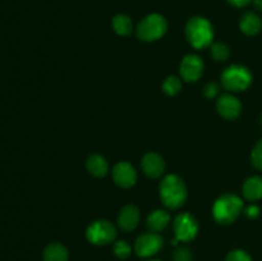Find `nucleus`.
<instances>
[{
	"mask_svg": "<svg viewBox=\"0 0 262 261\" xmlns=\"http://www.w3.org/2000/svg\"><path fill=\"white\" fill-rule=\"evenodd\" d=\"M159 194L164 206L176 210L183 206L187 201V186L177 174H168L159 184Z\"/></svg>",
	"mask_w": 262,
	"mask_h": 261,
	"instance_id": "obj_1",
	"label": "nucleus"
},
{
	"mask_svg": "<svg viewBox=\"0 0 262 261\" xmlns=\"http://www.w3.org/2000/svg\"><path fill=\"white\" fill-rule=\"evenodd\" d=\"M214 26L207 18L194 15L189 18L186 25V37L192 48L201 50L209 48L214 42Z\"/></svg>",
	"mask_w": 262,
	"mask_h": 261,
	"instance_id": "obj_2",
	"label": "nucleus"
},
{
	"mask_svg": "<svg viewBox=\"0 0 262 261\" xmlns=\"http://www.w3.org/2000/svg\"><path fill=\"white\" fill-rule=\"evenodd\" d=\"M243 209L245 204L239 196L234 193H224L217 197L212 205V216L217 224L229 225L239 217Z\"/></svg>",
	"mask_w": 262,
	"mask_h": 261,
	"instance_id": "obj_3",
	"label": "nucleus"
},
{
	"mask_svg": "<svg viewBox=\"0 0 262 261\" xmlns=\"http://www.w3.org/2000/svg\"><path fill=\"white\" fill-rule=\"evenodd\" d=\"M252 72L242 64H232L223 71L220 76L222 86L229 92L246 91L252 84Z\"/></svg>",
	"mask_w": 262,
	"mask_h": 261,
	"instance_id": "obj_4",
	"label": "nucleus"
},
{
	"mask_svg": "<svg viewBox=\"0 0 262 261\" xmlns=\"http://www.w3.org/2000/svg\"><path fill=\"white\" fill-rule=\"evenodd\" d=\"M168 31V22L158 13H151L140 20L136 27V35L141 41L152 42L163 37Z\"/></svg>",
	"mask_w": 262,
	"mask_h": 261,
	"instance_id": "obj_5",
	"label": "nucleus"
},
{
	"mask_svg": "<svg viewBox=\"0 0 262 261\" xmlns=\"http://www.w3.org/2000/svg\"><path fill=\"white\" fill-rule=\"evenodd\" d=\"M117 234L115 225L106 219L95 220L86 229L87 241L95 246H106L114 242Z\"/></svg>",
	"mask_w": 262,
	"mask_h": 261,
	"instance_id": "obj_6",
	"label": "nucleus"
},
{
	"mask_svg": "<svg viewBox=\"0 0 262 261\" xmlns=\"http://www.w3.org/2000/svg\"><path fill=\"white\" fill-rule=\"evenodd\" d=\"M174 235H176V241L174 245L178 242H191L199 234V222L196 217L189 212H181L174 217L173 223Z\"/></svg>",
	"mask_w": 262,
	"mask_h": 261,
	"instance_id": "obj_7",
	"label": "nucleus"
},
{
	"mask_svg": "<svg viewBox=\"0 0 262 261\" xmlns=\"http://www.w3.org/2000/svg\"><path fill=\"white\" fill-rule=\"evenodd\" d=\"M164 240L159 233L148 232L143 233L136 240L135 252L142 258H150L163 248Z\"/></svg>",
	"mask_w": 262,
	"mask_h": 261,
	"instance_id": "obj_8",
	"label": "nucleus"
},
{
	"mask_svg": "<svg viewBox=\"0 0 262 261\" xmlns=\"http://www.w3.org/2000/svg\"><path fill=\"white\" fill-rule=\"evenodd\" d=\"M205 71L204 60L196 54H187L179 64V73L184 82H197Z\"/></svg>",
	"mask_w": 262,
	"mask_h": 261,
	"instance_id": "obj_9",
	"label": "nucleus"
},
{
	"mask_svg": "<svg viewBox=\"0 0 262 261\" xmlns=\"http://www.w3.org/2000/svg\"><path fill=\"white\" fill-rule=\"evenodd\" d=\"M113 181L115 184L122 188H130L137 183V171L135 166L129 164L128 161H119L114 165L112 171Z\"/></svg>",
	"mask_w": 262,
	"mask_h": 261,
	"instance_id": "obj_10",
	"label": "nucleus"
},
{
	"mask_svg": "<svg viewBox=\"0 0 262 261\" xmlns=\"http://www.w3.org/2000/svg\"><path fill=\"white\" fill-rule=\"evenodd\" d=\"M216 110L224 119L234 120L242 113V102L235 95L229 92L219 96L216 101Z\"/></svg>",
	"mask_w": 262,
	"mask_h": 261,
	"instance_id": "obj_11",
	"label": "nucleus"
},
{
	"mask_svg": "<svg viewBox=\"0 0 262 261\" xmlns=\"http://www.w3.org/2000/svg\"><path fill=\"white\" fill-rule=\"evenodd\" d=\"M141 168H142L143 174L151 179H158L165 171V161L161 155L158 153H147L143 155L141 160Z\"/></svg>",
	"mask_w": 262,
	"mask_h": 261,
	"instance_id": "obj_12",
	"label": "nucleus"
},
{
	"mask_svg": "<svg viewBox=\"0 0 262 261\" xmlns=\"http://www.w3.org/2000/svg\"><path fill=\"white\" fill-rule=\"evenodd\" d=\"M140 210L135 205H125L118 215V227L124 232H132L140 224Z\"/></svg>",
	"mask_w": 262,
	"mask_h": 261,
	"instance_id": "obj_13",
	"label": "nucleus"
},
{
	"mask_svg": "<svg viewBox=\"0 0 262 261\" xmlns=\"http://www.w3.org/2000/svg\"><path fill=\"white\" fill-rule=\"evenodd\" d=\"M239 28L245 35L256 36L262 30V19L255 12L243 13L239 20Z\"/></svg>",
	"mask_w": 262,
	"mask_h": 261,
	"instance_id": "obj_14",
	"label": "nucleus"
},
{
	"mask_svg": "<svg viewBox=\"0 0 262 261\" xmlns=\"http://www.w3.org/2000/svg\"><path fill=\"white\" fill-rule=\"evenodd\" d=\"M170 214L166 210L156 209L148 214L147 219H146V224H147L148 229L151 232L159 233L168 227L169 223H170Z\"/></svg>",
	"mask_w": 262,
	"mask_h": 261,
	"instance_id": "obj_15",
	"label": "nucleus"
},
{
	"mask_svg": "<svg viewBox=\"0 0 262 261\" xmlns=\"http://www.w3.org/2000/svg\"><path fill=\"white\" fill-rule=\"evenodd\" d=\"M86 169L91 176L102 178L109 173V163L100 154H92L86 160Z\"/></svg>",
	"mask_w": 262,
	"mask_h": 261,
	"instance_id": "obj_16",
	"label": "nucleus"
},
{
	"mask_svg": "<svg viewBox=\"0 0 262 261\" xmlns=\"http://www.w3.org/2000/svg\"><path fill=\"white\" fill-rule=\"evenodd\" d=\"M242 193L246 200L251 202L262 199V177L252 176L245 181L242 186Z\"/></svg>",
	"mask_w": 262,
	"mask_h": 261,
	"instance_id": "obj_17",
	"label": "nucleus"
},
{
	"mask_svg": "<svg viewBox=\"0 0 262 261\" xmlns=\"http://www.w3.org/2000/svg\"><path fill=\"white\" fill-rule=\"evenodd\" d=\"M69 252L64 245L59 242H53L48 245L43 250V261H68Z\"/></svg>",
	"mask_w": 262,
	"mask_h": 261,
	"instance_id": "obj_18",
	"label": "nucleus"
},
{
	"mask_svg": "<svg viewBox=\"0 0 262 261\" xmlns=\"http://www.w3.org/2000/svg\"><path fill=\"white\" fill-rule=\"evenodd\" d=\"M113 30L120 36H129L133 32V20L127 14H117L112 20Z\"/></svg>",
	"mask_w": 262,
	"mask_h": 261,
	"instance_id": "obj_19",
	"label": "nucleus"
},
{
	"mask_svg": "<svg viewBox=\"0 0 262 261\" xmlns=\"http://www.w3.org/2000/svg\"><path fill=\"white\" fill-rule=\"evenodd\" d=\"M182 78L177 76H169L164 79L163 84H161V89L165 92L168 96H176L181 92L182 90Z\"/></svg>",
	"mask_w": 262,
	"mask_h": 261,
	"instance_id": "obj_20",
	"label": "nucleus"
},
{
	"mask_svg": "<svg viewBox=\"0 0 262 261\" xmlns=\"http://www.w3.org/2000/svg\"><path fill=\"white\" fill-rule=\"evenodd\" d=\"M210 54H211L214 60L222 63V61H225L229 59L230 49L227 44L212 42L211 46H210Z\"/></svg>",
	"mask_w": 262,
	"mask_h": 261,
	"instance_id": "obj_21",
	"label": "nucleus"
},
{
	"mask_svg": "<svg viewBox=\"0 0 262 261\" xmlns=\"http://www.w3.org/2000/svg\"><path fill=\"white\" fill-rule=\"evenodd\" d=\"M113 252L117 256L118 258H122V260H125L130 256L132 253V247H130L129 243L124 240H119L113 245Z\"/></svg>",
	"mask_w": 262,
	"mask_h": 261,
	"instance_id": "obj_22",
	"label": "nucleus"
},
{
	"mask_svg": "<svg viewBox=\"0 0 262 261\" xmlns=\"http://www.w3.org/2000/svg\"><path fill=\"white\" fill-rule=\"evenodd\" d=\"M251 164L257 170H262V138L257 141L251 151Z\"/></svg>",
	"mask_w": 262,
	"mask_h": 261,
	"instance_id": "obj_23",
	"label": "nucleus"
},
{
	"mask_svg": "<svg viewBox=\"0 0 262 261\" xmlns=\"http://www.w3.org/2000/svg\"><path fill=\"white\" fill-rule=\"evenodd\" d=\"M173 261H193V253L186 246H179L174 251Z\"/></svg>",
	"mask_w": 262,
	"mask_h": 261,
	"instance_id": "obj_24",
	"label": "nucleus"
},
{
	"mask_svg": "<svg viewBox=\"0 0 262 261\" xmlns=\"http://www.w3.org/2000/svg\"><path fill=\"white\" fill-rule=\"evenodd\" d=\"M225 261H252V257L243 250H233L228 253Z\"/></svg>",
	"mask_w": 262,
	"mask_h": 261,
	"instance_id": "obj_25",
	"label": "nucleus"
},
{
	"mask_svg": "<svg viewBox=\"0 0 262 261\" xmlns=\"http://www.w3.org/2000/svg\"><path fill=\"white\" fill-rule=\"evenodd\" d=\"M219 92H220L219 84H217L216 82H209V83L204 87L202 94H204V96L207 97V99H214V97H216L217 95H219Z\"/></svg>",
	"mask_w": 262,
	"mask_h": 261,
	"instance_id": "obj_26",
	"label": "nucleus"
},
{
	"mask_svg": "<svg viewBox=\"0 0 262 261\" xmlns=\"http://www.w3.org/2000/svg\"><path fill=\"white\" fill-rule=\"evenodd\" d=\"M243 212H245V215L248 217V219L255 220V219H257L258 216H260L261 210H260V207H258L256 204H250V205H247V206H245V209H243Z\"/></svg>",
	"mask_w": 262,
	"mask_h": 261,
	"instance_id": "obj_27",
	"label": "nucleus"
},
{
	"mask_svg": "<svg viewBox=\"0 0 262 261\" xmlns=\"http://www.w3.org/2000/svg\"><path fill=\"white\" fill-rule=\"evenodd\" d=\"M228 3L235 8H245L247 7L248 4H251L252 0H228Z\"/></svg>",
	"mask_w": 262,
	"mask_h": 261,
	"instance_id": "obj_28",
	"label": "nucleus"
},
{
	"mask_svg": "<svg viewBox=\"0 0 262 261\" xmlns=\"http://www.w3.org/2000/svg\"><path fill=\"white\" fill-rule=\"evenodd\" d=\"M252 4L256 10H260V12H262V0H252Z\"/></svg>",
	"mask_w": 262,
	"mask_h": 261,
	"instance_id": "obj_29",
	"label": "nucleus"
},
{
	"mask_svg": "<svg viewBox=\"0 0 262 261\" xmlns=\"http://www.w3.org/2000/svg\"><path fill=\"white\" fill-rule=\"evenodd\" d=\"M145 261H160V260H156V258H147V260Z\"/></svg>",
	"mask_w": 262,
	"mask_h": 261,
	"instance_id": "obj_30",
	"label": "nucleus"
},
{
	"mask_svg": "<svg viewBox=\"0 0 262 261\" xmlns=\"http://www.w3.org/2000/svg\"><path fill=\"white\" fill-rule=\"evenodd\" d=\"M260 123H261V125H262V115H261V118H260Z\"/></svg>",
	"mask_w": 262,
	"mask_h": 261,
	"instance_id": "obj_31",
	"label": "nucleus"
}]
</instances>
